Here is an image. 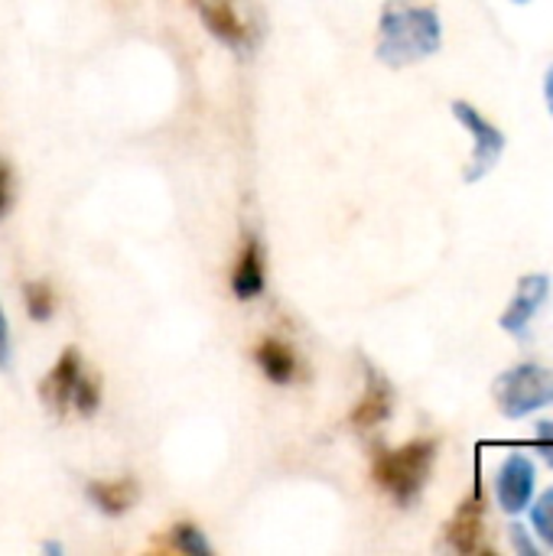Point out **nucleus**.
<instances>
[{
    "instance_id": "13",
    "label": "nucleus",
    "mask_w": 553,
    "mask_h": 556,
    "mask_svg": "<svg viewBox=\"0 0 553 556\" xmlns=\"http://www.w3.org/2000/svg\"><path fill=\"white\" fill-rule=\"evenodd\" d=\"M254 362L264 371V378L271 384H290L297 381V355L290 345H284L280 339H264L254 349Z\"/></svg>"
},
{
    "instance_id": "24",
    "label": "nucleus",
    "mask_w": 553,
    "mask_h": 556,
    "mask_svg": "<svg viewBox=\"0 0 553 556\" xmlns=\"http://www.w3.org/2000/svg\"><path fill=\"white\" fill-rule=\"evenodd\" d=\"M515 3H528V0H515Z\"/></svg>"
},
{
    "instance_id": "15",
    "label": "nucleus",
    "mask_w": 553,
    "mask_h": 556,
    "mask_svg": "<svg viewBox=\"0 0 553 556\" xmlns=\"http://www.w3.org/2000/svg\"><path fill=\"white\" fill-rule=\"evenodd\" d=\"M169 547L186 556H212V544L196 525H176L169 531Z\"/></svg>"
},
{
    "instance_id": "19",
    "label": "nucleus",
    "mask_w": 553,
    "mask_h": 556,
    "mask_svg": "<svg viewBox=\"0 0 553 556\" xmlns=\"http://www.w3.org/2000/svg\"><path fill=\"white\" fill-rule=\"evenodd\" d=\"M13 365V345H10V323L3 316V306H0V371H10Z\"/></svg>"
},
{
    "instance_id": "7",
    "label": "nucleus",
    "mask_w": 553,
    "mask_h": 556,
    "mask_svg": "<svg viewBox=\"0 0 553 556\" xmlns=\"http://www.w3.org/2000/svg\"><path fill=\"white\" fill-rule=\"evenodd\" d=\"M85 371V362L78 355V349H65L59 355V362L49 368V375L42 378L39 384V401L49 414L55 417H65L68 407H72V394H75V384Z\"/></svg>"
},
{
    "instance_id": "20",
    "label": "nucleus",
    "mask_w": 553,
    "mask_h": 556,
    "mask_svg": "<svg viewBox=\"0 0 553 556\" xmlns=\"http://www.w3.org/2000/svg\"><path fill=\"white\" fill-rule=\"evenodd\" d=\"M10 202H13V173H10V163L0 160V218L7 215Z\"/></svg>"
},
{
    "instance_id": "11",
    "label": "nucleus",
    "mask_w": 553,
    "mask_h": 556,
    "mask_svg": "<svg viewBox=\"0 0 553 556\" xmlns=\"http://www.w3.org/2000/svg\"><path fill=\"white\" fill-rule=\"evenodd\" d=\"M267 287V270H264V251H261V241L257 238H248L244 241V251L238 257V264L231 267V293L241 300V303H251L264 293Z\"/></svg>"
},
{
    "instance_id": "5",
    "label": "nucleus",
    "mask_w": 553,
    "mask_h": 556,
    "mask_svg": "<svg viewBox=\"0 0 553 556\" xmlns=\"http://www.w3.org/2000/svg\"><path fill=\"white\" fill-rule=\"evenodd\" d=\"M535 482H538V472L525 453L505 456L495 472V498H499L502 511H508V515L528 511V505L535 502Z\"/></svg>"
},
{
    "instance_id": "16",
    "label": "nucleus",
    "mask_w": 553,
    "mask_h": 556,
    "mask_svg": "<svg viewBox=\"0 0 553 556\" xmlns=\"http://www.w3.org/2000/svg\"><path fill=\"white\" fill-rule=\"evenodd\" d=\"M72 407L81 417H95L98 414V407H101V381L95 375L81 371V378L75 384V394H72Z\"/></svg>"
},
{
    "instance_id": "21",
    "label": "nucleus",
    "mask_w": 553,
    "mask_h": 556,
    "mask_svg": "<svg viewBox=\"0 0 553 556\" xmlns=\"http://www.w3.org/2000/svg\"><path fill=\"white\" fill-rule=\"evenodd\" d=\"M512 547H515L518 554L538 556V547H535L531 538H528V528H521V525H512Z\"/></svg>"
},
{
    "instance_id": "18",
    "label": "nucleus",
    "mask_w": 553,
    "mask_h": 556,
    "mask_svg": "<svg viewBox=\"0 0 553 556\" xmlns=\"http://www.w3.org/2000/svg\"><path fill=\"white\" fill-rule=\"evenodd\" d=\"M535 450L544 459V466L553 469V420H541L535 427Z\"/></svg>"
},
{
    "instance_id": "22",
    "label": "nucleus",
    "mask_w": 553,
    "mask_h": 556,
    "mask_svg": "<svg viewBox=\"0 0 553 556\" xmlns=\"http://www.w3.org/2000/svg\"><path fill=\"white\" fill-rule=\"evenodd\" d=\"M544 98H548V108L553 114V65L548 68V78H544Z\"/></svg>"
},
{
    "instance_id": "12",
    "label": "nucleus",
    "mask_w": 553,
    "mask_h": 556,
    "mask_svg": "<svg viewBox=\"0 0 553 556\" xmlns=\"http://www.w3.org/2000/svg\"><path fill=\"white\" fill-rule=\"evenodd\" d=\"M85 495H88V502H91L101 515L121 518V515H127V511L137 505L140 489H137L134 479L124 476V479H98V482H88V485H85Z\"/></svg>"
},
{
    "instance_id": "8",
    "label": "nucleus",
    "mask_w": 553,
    "mask_h": 556,
    "mask_svg": "<svg viewBox=\"0 0 553 556\" xmlns=\"http://www.w3.org/2000/svg\"><path fill=\"white\" fill-rule=\"evenodd\" d=\"M391 410H394V388L381 371H375L368 365L365 368V394L359 397L349 420L355 430H372V427H381L391 417Z\"/></svg>"
},
{
    "instance_id": "17",
    "label": "nucleus",
    "mask_w": 553,
    "mask_h": 556,
    "mask_svg": "<svg viewBox=\"0 0 553 556\" xmlns=\"http://www.w3.org/2000/svg\"><path fill=\"white\" fill-rule=\"evenodd\" d=\"M528 508H531V528H535V534L553 551V489H548L544 495H538V502H531Z\"/></svg>"
},
{
    "instance_id": "3",
    "label": "nucleus",
    "mask_w": 553,
    "mask_h": 556,
    "mask_svg": "<svg viewBox=\"0 0 553 556\" xmlns=\"http://www.w3.org/2000/svg\"><path fill=\"white\" fill-rule=\"evenodd\" d=\"M495 404L502 417L521 420L553 404V371L538 362H521L495 378Z\"/></svg>"
},
{
    "instance_id": "14",
    "label": "nucleus",
    "mask_w": 553,
    "mask_h": 556,
    "mask_svg": "<svg viewBox=\"0 0 553 556\" xmlns=\"http://www.w3.org/2000/svg\"><path fill=\"white\" fill-rule=\"evenodd\" d=\"M23 306H26L29 319H36V323L52 319V313H55V293H52V287L46 280H29L23 287Z\"/></svg>"
},
{
    "instance_id": "6",
    "label": "nucleus",
    "mask_w": 553,
    "mask_h": 556,
    "mask_svg": "<svg viewBox=\"0 0 553 556\" xmlns=\"http://www.w3.org/2000/svg\"><path fill=\"white\" fill-rule=\"evenodd\" d=\"M548 296H551V277H548V274H525V277L518 280V290H515L508 309H505L502 319H499L502 332H508V336H525L528 326H531V319H535V316L541 313V306L548 303Z\"/></svg>"
},
{
    "instance_id": "2",
    "label": "nucleus",
    "mask_w": 553,
    "mask_h": 556,
    "mask_svg": "<svg viewBox=\"0 0 553 556\" xmlns=\"http://www.w3.org/2000/svg\"><path fill=\"white\" fill-rule=\"evenodd\" d=\"M433 463H437V440H411L398 450H375L372 479L394 505L407 508L424 495Z\"/></svg>"
},
{
    "instance_id": "4",
    "label": "nucleus",
    "mask_w": 553,
    "mask_h": 556,
    "mask_svg": "<svg viewBox=\"0 0 553 556\" xmlns=\"http://www.w3.org/2000/svg\"><path fill=\"white\" fill-rule=\"evenodd\" d=\"M453 117L473 134V160H469L463 179L479 182L499 166V160L505 153V134L486 114H479L469 101H453Z\"/></svg>"
},
{
    "instance_id": "25",
    "label": "nucleus",
    "mask_w": 553,
    "mask_h": 556,
    "mask_svg": "<svg viewBox=\"0 0 553 556\" xmlns=\"http://www.w3.org/2000/svg\"><path fill=\"white\" fill-rule=\"evenodd\" d=\"M196 3H199V0H196Z\"/></svg>"
},
{
    "instance_id": "1",
    "label": "nucleus",
    "mask_w": 553,
    "mask_h": 556,
    "mask_svg": "<svg viewBox=\"0 0 553 556\" xmlns=\"http://www.w3.org/2000/svg\"><path fill=\"white\" fill-rule=\"evenodd\" d=\"M443 42V23L433 7L388 3L378 23V59L391 68L433 55Z\"/></svg>"
},
{
    "instance_id": "9",
    "label": "nucleus",
    "mask_w": 553,
    "mask_h": 556,
    "mask_svg": "<svg viewBox=\"0 0 553 556\" xmlns=\"http://www.w3.org/2000/svg\"><path fill=\"white\" fill-rule=\"evenodd\" d=\"M486 534V502L479 492H473L466 502H460L453 521L447 525V541L460 554H479Z\"/></svg>"
},
{
    "instance_id": "23",
    "label": "nucleus",
    "mask_w": 553,
    "mask_h": 556,
    "mask_svg": "<svg viewBox=\"0 0 553 556\" xmlns=\"http://www.w3.org/2000/svg\"><path fill=\"white\" fill-rule=\"evenodd\" d=\"M42 551H46V554H62V544H42Z\"/></svg>"
},
{
    "instance_id": "10",
    "label": "nucleus",
    "mask_w": 553,
    "mask_h": 556,
    "mask_svg": "<svg viewBox=\"0 0 553 556\" xmlns=\"http://www.w3.org/2000/svg\"><path fill=\"white\" fill-rule=\"evenodd\" d=\"M199 7H202V23H205V29H209L218 42H225V46H231V49H244V46L251 42V29H248V23L238 16V10L231 7V0H199Z\"/></svg>"
}]
</instances>
